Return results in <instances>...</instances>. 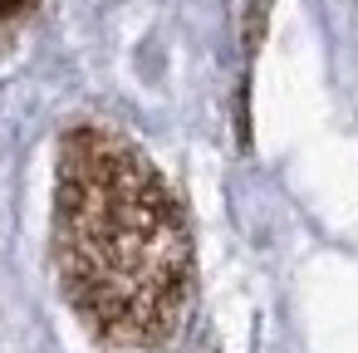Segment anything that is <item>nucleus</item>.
I'll return each instance as SVG.
<instances>
[{
  "label": "nucleus",
  "instance_id": "f03ea898",
  "mask_svg": "<svg viewBox=\"0 0 358 353\" xmlns=\"http://www.w3.org/2000/svg\"><path fill=\"white\" fill-rule=\"evenodd\" d=\"M30 6H35V0H0V25H15Z\"/></svg>",
  "mask_w": 358,
  "mask_h": 353
},
{
  "label": "nucleus",
  "instance_id": "f257e3e1",
  "mask_svg": "<svg viewBox=\"0 0 358 353\" xmlns=\"http://www.w3.org/2000/svg\"><path fill=\"white\" fill-rule=\"evenodd\" d=\"M55 265L69 309L118 348L162 343L192 299V226L167 177L113 128L74 123L55 162Z\"/></svg>",
  "mask_w": 358,
  "mask_h": 353
}]
</instances>
